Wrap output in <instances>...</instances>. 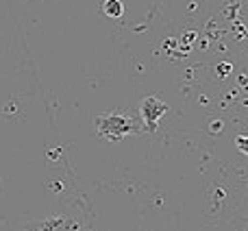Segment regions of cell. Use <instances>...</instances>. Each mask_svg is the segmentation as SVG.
Listing matches in <instances>:
<instances>
[{"instance_id": "obj_1", "label": "cell", "mask_w": 248, "mask_h": 231, "mask_svg": "<svg viewBox=\"0 0 248 231\" xmlns=\"http://www.w3.org/2000/svg\"><path fill=\"white\" fill-rule=\"evenodd\" d=\"M0 227L2 231H94L90 216L72 214V212H59L20 225H0Z\"/></svg>"}, {"instance_id": "obj_2", "label": "cell", "mask_w": 248, "mask_h": 231, "mask_svg": "<svg viewBox=\"0 0 248 231\" xmlns=\"http://www.w3.org/2000/svg\"><path fill=\"white\" fill-rule=\"evenodd\" d=\"M94 124H96V133L107 142H120L128 135H137V133H141L140 120L133 118V116H128V114H122V112L98 116Z\"/></svg>"}, {"instance_id": "obj_3", "label": "cell", "mask_w": 248, "mask_h": 231, "mask_svg": "<svg viewBox=\"0 0 248 231\" xmlns=\"http://www.w3.org/2000/svg\"><path fill=\"white\" fill-rule=\"evenodd\" d=\"M170 112V105L159 100L157 96H146L140 103V122H141V131L146 133H155L159 127V120Z\"/></svg>"}, {"instance_id": "obj_4", "label": "cell", "mask_w": 248, "mask_h": 231, "mask_svg": "<svg viewBox=\"0 0 248 231\" xmlns=\"http://www.w3.org/2000/svg\"><path fill=\"white\" fill-rule=\"evenodd\" d=\"M103 13L107 17H111V20L122 17V13H124L122 0H105V2H103Z\"/></svg>"}, {"instance_id": "obj_5", "label": "cell", "mask_w": 248, "mask_h": 231, "mask_svg": "<svg viewBox=\"0 0 248 231\" xmlns=\"http://www.w3.org/2000/svg\"><path fill=\"white\" fill-rule=\"evenodd\" d=\"M235 146H237V150H240L242 155H246L248 157V135H237L235 137Z\"/></svg>"}]
</instances>
